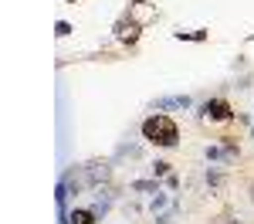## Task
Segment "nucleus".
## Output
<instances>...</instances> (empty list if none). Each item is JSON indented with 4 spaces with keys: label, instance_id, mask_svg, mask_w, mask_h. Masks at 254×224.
<instances>
[{
    "label": "nucleus",
    "instance_id": "f257e3e1",
    "mask_svg": "<svg viewBox=\"0 0 254 224\" xmlns=\"http://www.w3.org/2000/svg\"><path fill=\"white\" fill-rule=\"evenodd\" d=\"M142 136L149 143H156V146H176V140H180V133H176V122L170 119V116H153V119L142 122Z\"/></svg>",
    "mask_w": 254,
    "mask_h": 224
},
{
    "label": "nucleus",
    "instance_id": "f03ea898",
    "mask_svg": "<svg viewBox=\"0 0 254 224\" xmlns=\"http://www.w3.org/2000/svg\"><path fill=\"white\" fill-rule=\"evenodd\" d=\"M203 116H207L210 122H224V119H231V105H227L224 99H214V102L203 105Z\"/></svg>",
    "mask_w": 254,
    "mask_h": 224
},
{
    "label": "nucleus",
    "instance_id": "7ed1b4c3",
    "mask_svg": "<svg viewBox=\"0 0 254 224\" xmlns=\"http://www.w3.org/2000/svg\"><path fill=\"white\" fill-rule=\"evenodd\" d=\"M153 109L163 112V109H190V95H166V99H156Z\"/></svg>",
    "mask_w": 254,
    "mask_h": 224
},
{
    "label": "nucleus",
    "instance_id": "20e7f679",
    "mask_svg": "<svg viewBox=\"0 0 254 224\" xmlns=\"http://www.w3.org/2000/svg\"><path fill=\"white\" fill-rule=\"evenodd\" d=\"M95 214L98 211H71L68 224H95Z\"/></svg>",
    "mask_w": 254,
    "mask_h": 224
}]
</instances>
